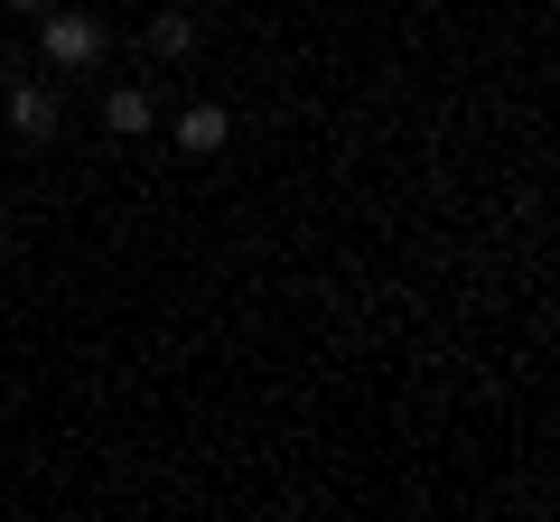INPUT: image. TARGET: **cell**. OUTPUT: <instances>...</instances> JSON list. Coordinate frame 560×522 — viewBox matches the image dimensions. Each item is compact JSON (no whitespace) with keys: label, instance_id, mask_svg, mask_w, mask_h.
I'll list each match as a JSON object with an SVG mask.
<instances>
[{"label":"cell","instance_id":"obj_1","mask_svg":"<svg viewBox=\"0 0 560 522\" xmlns=\"http://www.w3.org/2000/svg\"><path fill=\"white\" fill-rule=\"evenodd\" d=\"M38 38H47V66H66V75H75V66H94L103 47H113V28H103L94 10H47Z\"/></svg>","mask_w":560,"mask_h":522},{"label":"cell","instance_id":"obj_2","mask_svg":"<svg viewBox=\"0 0 560 522\" xmlns=\"http://www.w3.org/2000/svg\"><path fill=\"white\" fill-rule=\"evenodd\" d=\"M224 141H234V121H224L215 103H197V112H178V150H187V159H215Z\"/></svg>","mask_w":560,"mask_h":522},{"label":"cell","instance_id":"obj_3","mask_svg":"<svg viewBox=\"0 0 560 522\" xmlns=\"http://www.w3.org/2000/svg\"><path fill=\"white\" fill-rule=\"evenodd\" d=\"M10 121H20L28 141H47V131H57V94H47V84H10Z\"/></svg>","mask_w":560,"mask_h":522},{"label":"cell","instance_id":"obj_4","mask_svg":"<svg viewBox=\"0 0 560 522\" xmlns=\"http://www.w3.org/2000/svg\"><path fill=\"white\" fill-rule=\"evenodd\" d=\"M103 121H113L121 141H140V131H150V94H140V84H113V94H103Z\"/></svg>","mask_w":560,"mask_h":522},{"label":"cell","instance_id":"obj_5","mask_svg":"<svg viewBox=\"0 0 560 522\" xmlns=\"http://www.w3.org/2000/svg\"><path fill=\"white\" fill-rule=\"evenodd\" d=\"M150 47H160V57H197V20H187V10H160V20H150Z\"/></svg>","mask_w":560,"mask_h":522},{"label":"cell","instance_id":"obj_6","mask_svg":"<svg viewBox=\"0 0 560 522\" xmlns=\"http://www.w3.org/2000/svg\"><path fill=\"white\" fill-rule=\"evenodd\" d=\"M10 10H28V20H47V0H10Z\"/></svg>","mask_w":560,"mask_h":522}]
</instances>
